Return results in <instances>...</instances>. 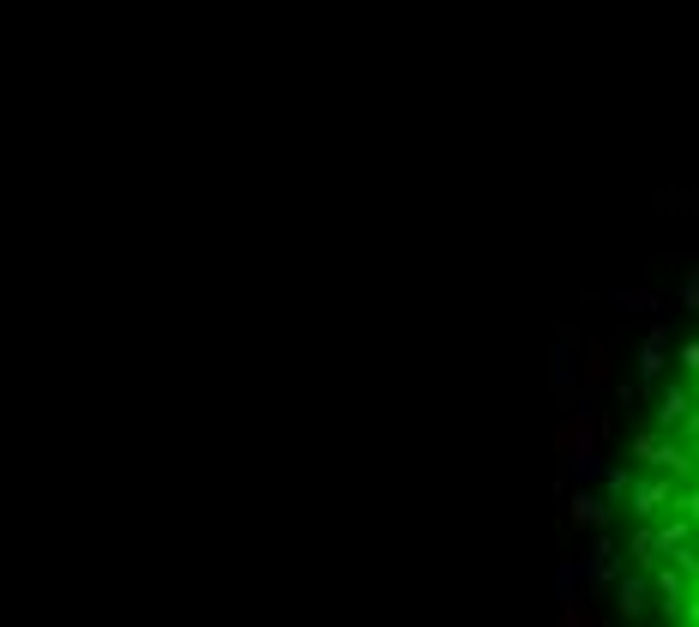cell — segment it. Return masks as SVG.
<instances>
[{
    "instance_id": "6da1fadb",
    "label": "cell",
    "mask_w": 699,
    "mask_h": 627,
    "mask_svg": "<svg viewBox=\"0 0 699 627\" xmlns=\"http://www.w3.org/2000/svg\"><path fill=\"white\" fill-rule=\"evenodd\" d=\"M615 519L633 597L669 621H699V320L657 368Z\"/></svg>"
}]
</instances>
